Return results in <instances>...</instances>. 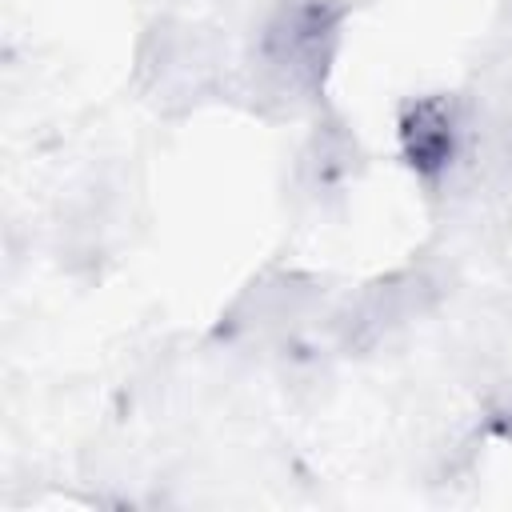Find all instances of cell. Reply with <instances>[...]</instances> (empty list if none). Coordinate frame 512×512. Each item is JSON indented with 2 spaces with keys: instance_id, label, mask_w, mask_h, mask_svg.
Returning <instances> with one entry per match:
<instances>
[{
  "instance_id": "3957f363",
  "label": "cell",
  "mask_w": 512,
  "mask_h": 512,
  "mask_svg": "<svg viewBox=\"0 0 512 512\" xmlns=\"http://www.w3.org/2000/svg\"><path fill=\"white\" fill-rule=\"evenodd\" d=\"M500 428H504V432H508V436H512V404H508V408H504V412H500Z\"/></svg>"
},
{
  "instance_id": "6da1fadb",
  "label": "cell",
  "mask_w": 512,
  "mask_h": 512,
  "mask_svg": "<svg viewBox=\"0 0 512 512\" xmlns=\"http://www.w3.org/2000/svg\"><path fill=\"white\" fill-rule=\"evenodd\" d=\"M336 20L340 12L328 0H292L272 16L264 32V68L276 92L300 96L320 80L332 56Z\"/></svg>"
},
{
  "instance_id": "7a4b0ae2",
  "label": "cell",
  "mask_w": 512,
  "mask_h": 512,
  "mask_svg": "<svg viewBox=\"0 0 512 512\" xmlns=\"http://www.w3.org/2000/svg\"><path fill=\"white\" fill-rule=\"evenodd\" d=\"M400 136H404V152H408L412 168L440 172L452 156V144H456V116L444 100H424L408 112Z\"/></svg>"
}]
</instances>
